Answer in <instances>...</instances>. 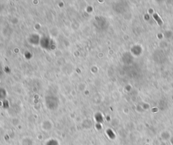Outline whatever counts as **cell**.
Returning <instances> with one entry per match:
<instances>
[{
    "instance_id": "cell-1",
    "label": "cell",
    "mask_w": 173,
    "mask_h": 145,
    "mask_svg": "<svg viewBox=\"0 0 173 145\" xmlns=\"http://www.w3.org/2000/svg\"><path fill=\"white\" fill-rule=\"evenodd\" d=\"M154 17H155V18H156V19L157 20H158V22H159V23H160V25H162V22L160 21L159 18H158V16H156V14H154Z\"/></svg>"
}]
</instances>
